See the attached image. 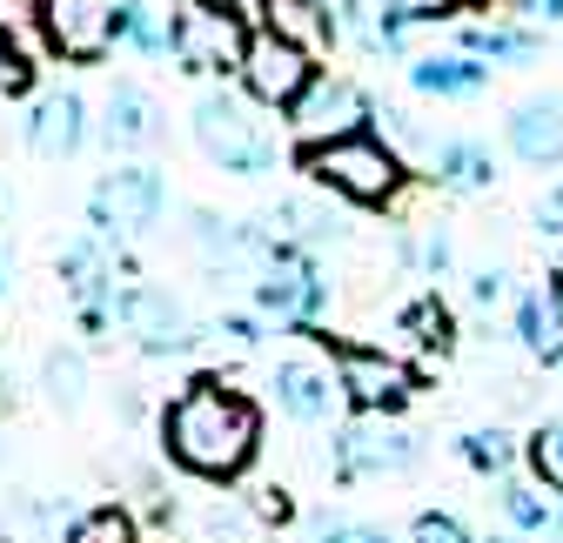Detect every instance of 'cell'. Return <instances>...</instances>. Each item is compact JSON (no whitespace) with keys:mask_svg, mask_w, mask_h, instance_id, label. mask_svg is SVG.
Returning <instances> with one entry per match:
<instances>
[{"mask_svg":"<svg viewBox=\"0 0 563 543\" xmlns=\"http://www.w3.org/2000/svg\"><path fill=\"white\" fill-rule=\"evenodd\" d=\"M517 343L537 363H563V282H537L517 296Z\"/></svg>","mask_w":563,"mask_h":543,"instance_id":"22","label":"cell"},{"mask_svg":"<svg viewBox=\"0 0 563 543\" xmlns=\"http://www.w3.org/2000/svg\"><path fill=\"white\" fill-rule=\"evenodd\" d=\"M497 503H504L510 530H523V536H556V530H563V503H556L537 477H510Z\"/></svg>","mask_w":563,"mask_h":543,"instance_id":"28","label":"cell"},{"mask_svg":"<svg viewBox=\"0 0 563 543\" xmlns=\"http://www.w3.org/2000/svg\"><path fill=\"white\" fill-rule=\"evenodd\" d=\"M402 81H409L416 101H476V95L489 88V67H483L476 54L450 47V54H416V60L402 67Z\"/></svg>","mask_w":563,"mask_h":543,"instance_id":"18","label":"cell"},{"mask_svg":"<svg viewBox=\"0 0 563 543\" xmlns=\"http://www.w3.org/2000/svg\"><path fill=\"white\" fill-rule=\"evenodd\" d=\"M162 450L175 469L201 484H235L262 456V410L222 376H195L168 410H162Z\"/></svg>","mask_w":563,"mask_h":543,"instance_id":"1","label":"cell"},{"mask_svg":"<svg viewBox=\"0 0 563 543\" xmlns=\"http://www.w3.org/2000/svg\"><path fill=\"white\" fill-rule=\"evenodd\" d=\"M289 121V142L296 155H316L329 142H349V134H369L376 128V95L356 81V75H335V67H322V75L309 81V95L282 114Z\"/></svg>","mask_w":563,"mask_h":543,"instance_id":"5","label":"cell"},{"mask_svg":"<svg viewBox=\"0 0 563 543\" xmlns=\"http://www.w3.org/2000/svg\"><path fill=\"white\" fill-rule=\"evenodd\" d=\"M296 168L309 175V188L335 195V201H356V209H396V195L409 181V168L369 134H349V142H329L316 155H296Z\"/></svg>","mask_w":563,"mask_h":543,"instance_id":"3","label":"cell"},{"mask_svg":"<svg viewBox=\"0 0 563 543\" xmlns=\"http://www.w3.org/2000/svg\"><path fill=\"white\" fill-rule=\"evenodd\" d=\"M268 235H275L282 248L322 255V248H342V242H349V215L335 209V195H322V188H302V195H282V201H275Z\"/></svg>","mask_w":563,"mask_h":543,"instance_id":"16","label":"cell"},{"mask_svg":"<svg viewBox=\"0 0 563 543\" xmlns=\"http://www.w3.org/2000/svg\"><path fill=\"white\" fill-rule=\"evenodd\" d=\"M504 142L523 168H563V95H530L510 108Z\"/></svg>","mask_w":563,"mask_h":543,"instance_id":"17","label":"cell"},{"mask_svg":"<svg viewBox=\"0 0 563 543\" xmlns=\"http://www.w3.org/2000/svg\"><path fill=\"white\" fill-rule=\"evenodd\" d=\"M34 81V60H27V47L14 41V34H0V95H21Z\"/></svg>","mask_w":563,"mask_h":543,"instance_id":"36","label":"cell"},{"mask_svg":"<svg viewBox=\"0 0 563 543\" xmlns=\"http://www.w3.org/2000/svg\"><path fill=\"white\" fill-rule=\"evenodd\" d=\"M255 47V27L208 8V0H175V67L208 88H222L229 75H242V60Z\"/></svg>","mask_w":563,"mask_h":543,"instance_id":"6","label":"cell"},{"mask_svg":"<svg viewBox=\"0 0 563 543\" xmlns=\"http://www.w3.org/2000/svg\"><path fill=\"white\" fill-rule=\"evenodd\" d=\"M121 41V0H41V47L67 67H95Z\"/></svg>","mask_w":563,"mask_h":543,"instance_id":"9","label":"cell"},{"mask_svg":"<svg viewBox=\"0 0 563 543\" xmlns=\"http://www.w3.org/2000/svg\"><path fill=\"white\" fill-rule=\"evenodd\" d=\"M517 456H523V443H517L510 430H497V423H489V430H470V436H463V463H470V469H483V477H504V484H510Z\"/></svg>","mask_w":563,"mask_h":543,"instance_id":"31","label":"cell"},{"mask_svg":"<svg viewBox=\"0 0 563 543\" xmlns=\"http://www.w3.org/2000/svg\"><path fill=\"white\" fill-rule=\"evenodd\" d=\"M523 463H530V477L563 503V423H537L523 436Z\"/></svg>","mask_w":563,"mask_h":543,"instance_id":"32","label":"cell"},{"mask_svg":"<svg viewBox=\"0 0 563 543\" xmlns=\"http://www.w3.org/2000/svg\"><path fill=\"white\" fill-rule=\"evenodd\" d=\"M463 8H476V0H463Z\"/></svg>","mask_w":563,"mask_h":543,"instance_id":"42","label":"cell"},{"mask_svg":"<svg viewBox=\"0 0 563 543\" xmlns=\"http://www.w3.org/2000/svg\"><path fill=\"white\" fill-rule=\"evenodd\" d=\"M556 282H563V276H556Z\"/></svg>","mask_w":563,"mask_h":543,"instance_id":"43","label":"cell"},{"mask_svg":"<svg viewBox=\"0 0 563 543\" xmlns=\"http://www.w3.org/2000/svg\"><path fill=\"white\" fill-rule=\"evenodd\" d=\"M121 47L141 60H175V0H121Z\"/></svg>","mask_w":563,"mask_h":543,"instance_id":"26","label":"cell"},{"mask_svg":"<svg viewBox=\"0 0 563 543\" xmlns=\"http://www.w3.org/2000/svg\"><path fill=\"white\" fill-rule=\"evenodd\" d=\"M409 543H476V536H470L450 510H422V517L409 523Z\"/></svg>","mask_w":563,"mask_h":543,"instance_id":"34","label":"cell"},{"mask_svg":"<svg viewBox=\"0 0 563 543\" xmlns=\"http://www.w3.org/2000/svg\"><path fill=\"white\" fill-rule=\"evenodd\" d=\"M329 456H335L342 484H376V477H402L416 463V436L396 417H349L329 436Z\"/></svg>","mask_w":563,"mask_h":543,"instance_id":"11","label":"cell"},{"mask_svg":"<svg viewBox=\"0 0 563 543\" xmlns=\"http://www.w3.org/2000/svg\"><path fill=\"white\" fill-rule=\"evenodd\" d=\"M268 389H275V410L302 423V430H342V376H335V356H282L268 369Z\"/></svg>","mask_w":563,"mask_h":543,"instance_id":"14","label":"cell"},{"mask_svg":"<svg viewBox=\"0 0 563 543\" xmlns=\"http://www.w3.org/2000/svg\"><path fill=\"white\" fill-rule=\"evenodd\" d=\"M456 47L476 54L483 67H530L543 54V27H530V21H470L456 34Z\"/></svg>","mask_w":563,"mask_h":543,"instance_id":"21","label":"cell"},{"mask_svg":"<svg viewBox=\"0 0 563 543\" xmlns=\"http://www.w3.org/2000/svg\"><path fill=\"white\" fill-rule=\"evenodd\" d=\"M208 8H222V14H235V21H249V27L268 21V0H208Z\"/></svg>","mask_w":563,"mask_h":543,"instance_id":"40","label":"cell"},{"mask_svg":"<svg viewBox=\"0 0 563 543\" xmlns=\"http://www.w3.org/2000/svg\"><path fill=\"white\" fill-rule=\"evenodd\" d=\"M396 255H402V268H416L422 282H443L450 268H456V235L437 215H416V222L396 229Z\"/></svg>","mask_w":563,"mask_h":543,"instance_id":"23","label":"cell"},{"mask_svg":"<svg viewBox=\"0 0 563 543\" xmlns=\"http://www.w3.org/2000/svg\"><path fill=\"white\" fill-rule=\"evenodd\" d=\"M101 142L108 148H155L162 142V108L141 81H114L101 101Z\"/></svg>","mask_w":563,"mask_h":543,"instance_id":"20","label":"cell"},{"mask_svg":"<svg viewBox=\"0 0 563 543\" xmlns=\"http://www.w3.org/2000/svg\"><path fill=\"white\" fill-rule=\"evenodd\" d=\"M376 142H383V148H389L409 175L430 181V168H437V155H443L450 134H437V128L422 121L409 101H376Z\"/></svg>","mask_w":563,"mask_h":543,"instance_id":"19","label":"cell"},{"mask_svg":"<svg viewBox=\"0 0 563 543\" xmlns=\"http://www.w3.org/2000/svg\"><path fill=\"white\" fill-rule=\"evenodd\" d=\"M463 14V0H376V21H383V47H396L409 27H443Z\"/></svg>","mask_w":563,"mask_h":543,"instance_id":"30","label":"cell"},{"mask_svg":"<svg viewBox=\"0 0 563 543\" xmlns=\"http://www.w3.org/2000/svg\"><path fill=\"white\" fill-rule=\"evenodd\" d=\"M510 14H523L530 27H556L563 21V0H510Z\"/></svg>","mask_w":563,"mask_h":543,"instance_id":"39","label":"cell"},{"mask_svg":"<svg viewBox=\"0 0 563 543\" xmlns=\"http://www.w3.org/2000/svg\"><path fill=\"white\" fill-rule=\"evenodd\" d=\"M8 282H14V255L0 248V302H8Z\"/></svg>","mask_w":563,"mask_h":543,"instance_id":"41","label":"cell"},{"mask_svg":"<svg viewBox=\"0 0 563 543\" xmlns=\"http://www.w3.org/2000/svg\"><path fill=\"white\" fill-rule=\"evenodd\" d=\"M396 335H402V350H416V356H443L450 343H456V315H450V302L437 296V289H422L402 315H396ZM396 350V356H402ZM409 363V356H402Z\"/></svg>","mask_w":563,"mask_h":543,"instance_id":"25","label":"cell"},{"mask_svg":"<svg viewBox=\"0 0 563 543\" xmlns=\"http://www.w3.org/2000/svg\"><path fill=\"white\" fill-rule=\"evenodd\" d=\"M430 181L443 195H483L489 181H497V155H489V142H476V134H450L437 168H430Z\"/></svg>","mask_w":563,"mask_h":543,"instance_id":"24","label":"cell"},{"mask_svg":"<svg viewBox=\"0 0 563 543\" xmlns=\"http://www.w3.org/2000/svg\"><path fill=\"white\" fill-rule=\"evenodd\" d=\"M88 356L75 350V343H54L47 356H41V389H47V402H60V410H81L88 402Z\"/></svg>","mask_w":563,"mask_h":543,"instance_id":"29","label":"cell"},{"mask_svg":"<svg viewBox=\"0 0 563 543\" xmlns=\"http://www.w3.org/2000/svg\"><path fill=\"white\" fill-rule=\"evenodd\" d=\"M537 235H543V242H563V181L537 201Z\"/></svg>","mask_w":563,"mask_h":543,"instance_id":"38","label":"cell"},{"mask_svg":"<svg viewBox=\"0 0 563 543\" xmlns=\"http://www.w3.org/2000/svg\"><path fill=\"white\" fill-rule=\"evenodd\" d=\"M21 142L34 148V162H75L88 148V101L81 88H41L21 114Z\"/></svg>","mask_w":563,"mask_h":543,"instance_id":"15","label":"cell"},{"mask_svg":"<svg viewBox=\"0 0 563 543\" xmlns=\"http://www.w3.org/2000/svg\"><path fill=\"white\" fill-rule=\"evenodd\" d=\"M121 335L141 350V356H188L195 343H201V329H195V315H188V302L175 296V289H162V282H134L128 296H121Z\"/></svg>","mask_w":563,"mask_h":543,"instance_id":"13","label":"cell"},{"mask_svg":"<svg viewBox=\"0 0 563 543\" xmlns=\"http://www.w3.org/2000/svg\"><path fill=\"white\" fill-rule=\"evenodd\" d=\"M162 209H168V181H162V168H148V162H121V168H108V175L88 188V222H95V235H108L114 248L155 235Z\"/></svg>","mask_w":563,"mask_h":543,"instance_id":"7","label":"cell"},{"mask_svg":"<svg viewBox=\"0 0 563 543\" xmlns=\"http://www.w3.org/2000/svg\"><path fill=\"white\" fill-rule=\"evenodd\" d=\"M249 296H255V315L275 322V329H322V315H329V302H335L322 255L282 248V242H275V255L262 262V276L249 282Z\"/></svg>","mask_w":563,"mask_h":543,"instance_id":"4","label":"cell"},{"mask_svg":"<svg viewBox=\"0 0 563 543\" xmlns=\"http://www.w3.org/2000/svg\"><path fill=\"white\" fill-rule=\"evenodd\" d=\"M335 376H342V396L356 417H396L402 402L416 396V369L396 356V350H376V343H335Z\"/></svg>","mask_w":563,"mask_h":543,"instance_id":"10","label":"cell"},{"mask_svg":"<svg viewBox=\"0 0 563 543\" xmlns=\"http://www.w3.org/2000/svg\"><path fill=\"white\" fill-rule=\"evenodd\" d=\"M60 289H67V302H75L88 335H108V329H121V296L134 282L121 276V248L108 235H81L60 255Z\"/></svg>","mask_w":563,"mask_h":543,"instance_id":"8","label":"cell"},{"mask_svg":"<svg viewBox=\"0 0 563 543\" xmlns=\"http://www.w3.org/2000/svg\"><path fill=\"white\" fill-rule=\"evenodd\" d=\"M67 543H134V517L121 503H95L81 517H67Z\"/></svg>","mask_w":563,"mask_h":543,"instance_id":"33","label":"cell"},{"mask_svg":"<svg viewBox=\"0 0 563 543\" xmlns=\"http://www.w3.org/2000/svg\"><path fill=\"white\" fill-rule=\"evenodd\" d=\"M188 134L201 162H216L222 175H242V181H262L289 162V121H275L242 88H201L188 108Z\"/></svg>","mask_w":563,"mask_h":543,"instance_id":"2","label":"cell"},{"mask_svg":"<svg viewBox=\"0 0 563 543\" xmlns=\"http://www.w3.org/2000/svg\"><path fill=\"white\" fill-rule=\"evenodd\" d=\"M316 75H322V67H316L309 47H296V41H282V34H268V27H255V47H249V60H242L235 88H242L249 101H262L268 114H289V108L309 95Z\"/></svg>","mask_w":563,"mask_h":543,"instance_id":"12","label":"cell"},{"mask_svg":"<svg viewBox=\"0 0 563 543\" xmlns=\"http://www.w3.org/2000/svg\"><path fill=\"white\" fill-rule=\"evenodd\" d=\"M510 302V268H476L470 276V309H504Z\"/></svg>","mask_w":563,"mask_h":543,"instance_id":"37","label":"cell"},{"mask_svg":"<svg viewBox=\"0 0 563 543\" xmlns=\"http://www.w3.org/2000/svg\"><path fill=\"white\" fill-rule=\"evenodd\" d=\"M268 34H282V41H296V47H309V54H322V47H335V14H329V0H268V21H262Z\"/></svg>","mask_w":563,"mask_h":543,"instance_id":"27","label":"cell"},{"mask_svg":"<svg viewBox=\"0 0 563 543\" xmlns=\"http://www.w3.org/2000/svg\"><path fill=\"white\" fill-rule=\"evenodd\" d=\"M316 543H396L383 523H363V517H329L322 530H316Z\"/></svg>","mask_w":563,"mask_h":543,"instance_id":"35","label":"cell"}]
</instances>
